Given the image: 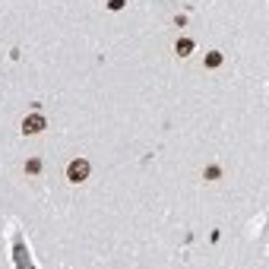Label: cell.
<instances>
[{
    "instance_id": "cell-1",
    "label": "cell",
    "mask_w": 269,
    "mask_h": 269,
    "mask_svg": "<svg viewBox=\"0 0 269 269\" xmlns=\"http://www.w3.org/2000/svg\"><path fill=\"white\" fill-rule=\"evenodd\" d=\"M89 161L86 158H73L70 165H67V180H70V184H83L86 178H89Z\"/></svg>"
},
{
    "instance_id": "cell-2",
    "label": "cell",
    "mask_w": 269,
    "mask_h": 269,
    "mask_svg": "<svg viewBox=\"0 0 269 269\" xmlns=\"http://www.w3.org/2000/svg\"><path fill=\"white\" fill-rule=\"evenodd\" d=\"M45 127H48V120H45V114H38V111L22 117V133H25V136H38Z\"/></svg>"
},
{
    "instance_id": "cell-3",
    "label": "cell",
    "mask_w": 269,
    "mask_h": 269,
    "mask_svg": "<svg viewBox=\"0 0 269 269\" xmlns=\"http://www.w3.org/2000/svg\"><path fill=\"white\" fill-rule=\"evenodd\" d=\"M193 48H197V45H193V38H178V42H174V54H178V57L193 54Z\"/></svg>"
},
{
    "instance_id": "cell-4",
    "label": "cell",
    "mask_w": 269,
    "mask_h": 269,
    "mask_svg": "<svg viewBox=\"0 0 269 269\" xmlns=\"http://www.w3.org/2000/svg\"><path fill=\"white\" fill-rule=\"evenodd\" d=\"M222 60H225V57H222V51H209V54H206V67H209V70L222 67Z\"/></svg>"
},
{
    "instance_id": "cell-5",
    "label": "cell",
    "mask_w": 269,
    "mask_h": 269,
    "mask_svg": "<svg viewBox=\"0 0 269 269\" xmlns=\"http://www.w3.org/2000/svg\"><path fill=\"white\" fill-rule=\"evenodd\" d=\"M25 171H29V174H38V171H42V161H38V158H29V161H25Z\"/></svg>"
},
{
    "instance_id": "cell-6",
    "label": "cell",
    "mask_w": 269,
    "mask_h": 269,
    "mask_svg": "<svg viewBox=\"0 0 269 269\" xmlns=\"http://www.w3.org/2000/svg\"><path fill=\"white\" fill-rule=\"evenodd\" d=\"M127 0H108V10H124Z\"/></svg>"
},
{
    "instance_id": "cell-7",
    "label": "cell",
    "mask_w": 269,
    "mask_h": 269,
    "mask_svg": "<svg viewBox=\"0 0 269 269\" xmlns=\"http://www.w3.org/2000/svg\"><path fill=\"white\" fill-rule=\"evenodd\" d=\"M219 174H222V171H219V168H215V165H212V168H206V178H209V180H215V178H219Z\"/></svg>"
}]
</instances>
